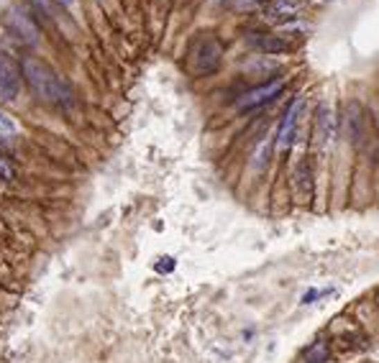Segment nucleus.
I'll return each instance as SVG.
<instances>
[{"mask_svg": "<svg viewBox=\"0 0 379 363\" xmlns=\"http://www.w3.org/2000/svg\"><path fill=\"white\" fill-rule=\"evenodd\" d=\"M0 179L3 182H10V179H16V169H13V164H10L3 153H0Z\"/></svg>", "mask_w": 379, "mask_h": 363, "instance_id": "2eb2a0df", "label": "nucleus"}, {"mask_svg": "<svg viewBox=\"0 0 379 363\" xmlns=\"http://www.w3.org/2000/svg\"><path fill=\"white\" fill-rule=\"evenodd\" d=\"M13 136H18V123L0 110V138H13Z\"/></svg>", "mask_w": 379, "mask_h": 363, "instance_id": "4468645a", "label": "nucleus"}, {"mask_svg": "<svg viewBox=\"0 0 379 363\" xmlns=\"http://www.w3.org/2000/svg\"><path fill=\"white\" fill-rule=\"evenodd\" d=\"M270 153H272V141H264L259 151L254 153V169L256 171L267 169V164H270Z\"/></svg>", "mask_w": 379, "mask_h": 363, "instance_id": "ddd939ff", "label": "nucleus"}, {"mask_svg": "<svg viewBox=\"0 0 379 363\" xmlns=\"http://www.w3.org/2000/svg\"><path fill=\"white\" fill-rule=\"evenodd\" d=\"M292 179H295L292 185H295L297 197H300L303 203H310V200H312V189H315V179H312V164H310V159H308V156H303V159L297 161Z\"/></svg>", "mask_w": 379, "mask_h": 363, "instance_id": "9d476101", "label": "nucleus"}, {"mask_svg": "<svg viewBox=\"0 0 379 363\" xmlns=\"http://www.w3.org/2000/svg\"><path fill=\"white\" fill-rule=\"evenodd\" d=\"M323 295H328V292H320V289H310V292H308V295L303 297V304H310L312 299H320Z\"/></svg>", "mask_w": 379, "mask_h": 363, "instance_id": "f3484780", "label": "nucleus"}, {"mask_svg": "<svg viewBox=\"0 0 379 363\" xmlns=\"http://www.w3.org/2000/svg\"><path fill=\"white\" fill-rule=\"evenodd\" d=\"M287 80L285 77H277V80H270V82H261V85L246 90L244 95L236 97V110L238 113H252V110H259L264 105H270L272 100H277L279 95L285 93Z\"/></svg>", "mask_w": 379, "mask_h": 363, "instance_id": "7ed1b4c3", "label": "nucleus"}, {"mask_svg": "<svg viewBox=\"0 0 379 363\" xmlns=\"http://www.w3.org/2000/svg\"><path fill=\"white\" fill-rule=\"evenodd\" d=\"M338 138V115L330 100H323L315 108V141L320 149H330Z\"/></svg>", "mask_w": 379, "mask_h": 363, "instance_id": "20e7f679", "label": "nucleus"}, {"mask_svg": "<svg viewBox=\"0 0 379 363\" xmlns=\"http://www.w3.org/2000/svg\"><path fill=\"white\" fill-rule=\"evenodd\" d=\"M177 266V261L172 259V256H161L159 261H157V271H161V274H167V271H172Z\"/></svg>", "mask_w": 379, "mask_h": 363, "instance_id": "dca6fc26", "label": "nucleus"}, {"mask_svg": "<svg viewBox=\"0 0 379 363\" xmlns=\"http://www.w3.org/2000/svg\"><path fill=\"white\" fill-rule=\"evenodd\" d=\"M341 128H344L346 141L351 146L362 144L364 136V108L356 100H349L344 105V118H341Z\"/></svg>", "mask_w": 379, "mask_h": 363, "instance_id": "6e6552de", "label": "nucleus"}, {"mask_svg": "<svg viewBox=\"0 0 379 363\" xmlns=\"http://www.w3.org/2000/svg\"><path fill=\"white\" fill-rule=\"evenodd\" d=\"M6 24H8L10 31L24 44H28V46H34V44L39 41V28H36L34 18L28 16L24 8L13 6V8L8 10V16H6Z\"/></svg>", "mask_w": 379, "mask_h": 363, "instance_id": "0eeeda50", "label": "nucleus"}, {"mask_svg": "<svg viewBox=\"0 0 379 363\" xmlns=\"http://www.w3.org/2000/svg\"><path fill=\"white\" fill-rule=\"evenodd\" d=\"M21 69L0 54V102H13L21 93Z\"/></svg>", "mask_w": 379, "mask_h": 363, "instance_id": "1a4fd4ad", "label": "nucleus"}, {"mask_svg": "<svg viewBox=\"0 0 379 363\" xmlns=\"http://www.w3.org/2000/svg\"><path fill=\"white\" fill-rule=\"evenodd\" d=\"M305 108V97H295V100L287 105V110L282 113V120L277 126V136H274V146L279 149H290L297 136V126H300V115Z\"/></svg>", "mask_w": 379, "mask_h": 363, "instance_id": "39448f33", "label": "nucleus"}, {"mask_svg": "<svg viewBox=\"0 0 379 363\" xmlns=\"http://www.w3.org/2000/svg\"><path fill=\"white\" fill-rule=\"evenodd\" d=\"M377 304H379V295H377Z\"/></svg>", "mask_w": 379, "mask_h": 363, "instance_id": "aec40b11", "label": "nucleus"}, {"mask_svg": "<svg viewBox=\"0 0 379 363\" xmlns=\"http://www.w3.org/2000/svg\"><path fill=\"white\" fill-rule=\"evenodd\" d=\"M330 358V348L326 340H315L303 351V361L305 363H328Z\"/></svg>", "mask_w": 379, "mask_h": 363, "instance_id": "f8f14e48", "label": "nucleus"}, {"mask_svg": "<svg viewBox=\"0 0 379 363\" xmlns=\"http://www.w3.org/2000/svg\"><path fill=\"white\" fill-rule=\"evenodd\" d=\"M246 41L249 46L261 54H285L290 51L292 46L285 41V36H277V34H259V31H252V34L246 36Z\"/></svg>", "mask_w": 379, "mask_h": 363, "instance_id": "9b49d317", "label": "nucleus"}, {"mask_svg": "<svg viewBox=\"0 0 379 363\" xmlns=\"http://www.w3.org/2000/svg\"><path fill=\"white\" fill-rule=\"evenodd\" d=\"M374 126H377V133H379V110L374 113Z\"/></svg>", "mask_w": 379, "mask_h": 363, "instance_id": "6ab92c4d", "label": "nucleus"}, {"mask_svg": "<svg viewBox=\"0 0 379 363\" xmlns=\"http://www.w3.org/2000/svg\"><path fill=\"white\" fill-rule=\"evenodd\" d=\"M220 62H223V44L218 36L213 34H197L190 41L187 49V69L195 77H208L218 72Z\"/></svg>", "mask_w": 379, "mask_h": 363, "instance_id": "f03ea898", "label": "nucleus"}, {"mask_svg": "<svg viewBox=\"0 0 379 363\" xmlns=\"http://www.w3.org/2000/svg\"><path fill=\"white\" fill-rule=\"evenodd\" d=\"M57 3H60V6H64V8H72V6H75V0H57Z\"/></svg>", "mask_w": 379, "mask_h": 363, "instance_id": "a211bd4d", "label": "nucleus"}, {"mask_svg": "<svg viewBox=\"0 0 379 363\" xmlns=\"http://www.w3.org/2000/svg\"><path fill=\"white\" fill-rule=\"evenodd\" d=\"M305 0H267L261 6V16L270 24H287L303 13Z\"/></svg>", "mask_w": 379, "mask_h": 363, "instance_id": "423d86ee", "label": "nucleus"}, {"mask_svg": "<svg viewBox=\"0 0 379 363\" xmlns=\"http://www.w3.org/2000/svg\"><path fill=\"white\" fill-rule=\"evenodd\" d=\"M21 72H24V80L28 90L44 102V105H54V108H69L75 102V93L72 87L60 72L42 59H34V57H24L21 62Z\"/></svg>", "mask_w": 379, "mask_h": 363, "instance_id": "f257e3e1", "label": "nucleus"}]
</instances>
